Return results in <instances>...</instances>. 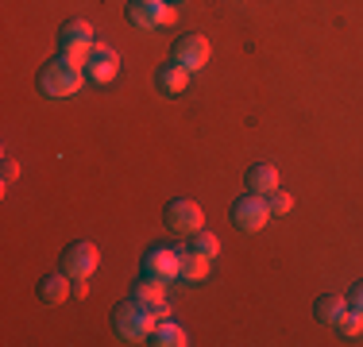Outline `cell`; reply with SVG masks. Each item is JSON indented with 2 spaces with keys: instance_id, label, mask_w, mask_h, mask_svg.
I'll return each mask as SVG.
<instances>
[{
  "instance_id": "cell-10",
  "label": "cell",
  "mask_w": 363,
  "mask_h": 347,
  "mask_svg": "<svg viewBox=\"0 0 363 347\" xmlns=\"http://www.w3.org/2000/svg\"><path fill=\"white\" fill-rule=\"evenodd\" d=\"M85 81H93V85H108L112 77H116V69H120V55L108 47V42H93L89 47V55H85Z\"/></svg>"
},
{
  "instance_id": "cell-16",
  "label": "cell",
  "mask_w": 363,
  "mask_h": 347,
  "mask_svg": "<svg viewBox=\"0 0 363 347\" xmlns=\"http://www.w3.org/2000/svg\"><path fill=\"white\" fill-rule=\"evenodd\" d=\"M151 343H155V347H186V343H189V332L167 317V320H159V324H155Z\"/></svg>"
},
{
  "instance_id": "cell-2",
  "label": "cell",
  "mask_w": 363,
  "mask_h": 347,
  "mask_svg": "<svg viewBox=\"0 0 363 347\" xmlns=\"http://www.w3.org/2000/svg\"><path fill=\"white\" fill-rule=\"evenodd\" d=\"M82 81H85V69H82V62H74V58H66V55H55L50 62H43L39 77H35L39 93H43L47 101L74 97V93L82 89Z\"/></svg>"
},
{
  "instance_id": "cell-1",
  "label": "cell",
  "mask_w": 363,
  "mask_h": 347,
  "mask_svg": "<svg viewBox=\"0 0 363 347\" xmlns=\"http://www.w3.org/2000/svg\"><path fill=\"white\" fill-rule=\"evenodd\" d=\"M108 324H112V332L120 336L124 343H151V332H155V312L143 305V301H135V297H128V301H116L108 312Z\"/></svg>"
},
{
  "instance_id": "cell-6",
  "label": "cell",
  "mask_w": 363,
  "mask_h": 347,
  "mask_svg": "<svg viewBox=\"0 0 363 347\" xmlns=\"http://www.w3.org/2000/svg\"><path fill=\"white\" fill-rule=\"evenodd\" d=\"M93 42H97L93 39V23L82 20V16H74V20H66L62 28H58V55L74 58V62H85Z\"/></svg>"
},
{
  "instance_id": "cell-11",
  "label": "cell",
  "mask_w": 363,
  "mask_h": 347,
  "mask_svg": "<svg viewBox=\"0 0 363 347\" xmlns=\"http://www.w3.org/2000/svg\"><path fill=\"white\" fill-rule=\"evenodd\" d=\"M189 85V69H182L178 62H167L155 69V89L162 93V97H182Z\"/></svg>"
},
{
  "instance_id": "cell-7",
  "label": "cell",
  "mask_w": 363,
  "mask_h": 347,
  "mask_svg": "<svg viewBox=\"0 0 363 347\" xmlns=\"http://www.w3.org/2000/svg\"><path fill=\"white\" fill-rule=\"evenodd\" d=\"M228 220L236 224L240 232L255 236V232H263V228H267V220H271V205H267V197H259V193H244L236 205H232Z\"/></svg>"
},
{
  "instance_id": "cell-4",
  "label": "cell",
  "mask_w": 363,
  "mask_h": 347,
  "mask_svg": "<svg viewBox=\"0 0 363 347\" xmlns=\"http://www.w3.org/2000/svg\"><path fill=\"white\" fill-rule=\"evenodd\" d=\"M124 16L135 31H155V28L174 23V4L170 0H128Z\"/></svg>"
},
{
  "instance_id": "cell-8",
  "label": "cell",
  "mask_w": 363,
  "mask_h": 347,
  "mask_svg": "<svg viewBox=\"0 0 363 347\" xmlns=\"http://www.w3.org/2000/svg\"><path fill=\"white\" fill-rule=\"evenodd\" d=\"M162 220H167V228L174 232V236H194L197 228H205L201 205L189 201V197H174V201H167V208H162Z\"/></svg>"
},
{
  "instance_id": "cell-18",
  "label": "cell",
  "mask_w": 363,
  "mask_h": 347,
  "mask_svg": "<svg viewBox=\"0 0 363 347\" xmlns=\"http://www.w3.org/2000/svg\"><path fill=\"white\" fill-rule=\"evenodd\" d=\"M189 247H194L197 255H205V258H217V255H220V236H217V232L197 228L194 236H189Z\"/></svg>"
},
{
  "instance_id": "cell-13",
  "label": "cell",
  "mask_w": 363,
  "mask_h": 347,
  "mask_svg": "<svg viewBox=\"0 0 363 347\" xmlns=\"http://www.w3.org/2000/svg\"><path fill=\"white\" fill-rule=\"evenodd\" d=\"M244 186H247V193L271 197L274 189H279V170H274L271 162H255V166H247V174H244Z\"/></svg>"
},
{
  "instance_id": "cell-15",
  "label": "cell",
  "mask_w": 363,
  "mask_h": 347,
  "mask_svg": "<svg viewBox=\"0 0 363 347\" xmlns=\"http://www.w3.org/2000/svg\"><path fill=\"white\" fill-rule=\"evenodd\" d=\"M209 263L213 258H205V255H197L194 247H186L178 255V274H182V282H205L209 278Z\"/></svg>"
},
{
  "instance_id": "cell-19",
  "label": "cell",
  "mask_w": 363,
  "mask_h": 347,
  "mask_svg": "<svg viewBox=\"0 0 363 347\" xmlns=\"http://www.w3.org/2000/svg\"><path fill=\"white\" fill-rule=\"evenodd\" d=\"M336 332H340V336H359V332H363V312L348 309V312L340 317V324H336Z\"/></svg>"
},
{
  "instance_id": "cell-5",
  "label": "cell",
  "mask_w": 363,
  "mask_h": 347,
  "mask_svg": "<svg viewBox=\"0 0 363 347\" xmlns=\"http://www.w3.org/2000/svg\"><path fill=\"white\" fill-rule=\"evenodd\" d=\"M178 255H182V251L155 243V247H147V251H143V258H140V274H143V278H151V282H162V285L178 282V278H182V274H178Z\"/></svg>"
},
{
  "instance_id": "cell-22",
  "label": "cell",
  "mask_w": 363,
  "mask_h": 347,
  "mask_svg": "<svg viewBox=\"0 0 363 347\" xmlns=\"http://www.w3.org/2000/svg\"><path fill=\"white\" fill-rule=\"evenodd\" d=\"M344 297H348V309H356V312H363V278L356 285H352L348 293H344Z\"/></svg>"
},
{
  "instance_id": "cell-9",
  "label": "cell",
  "mask_w": 363,
  "mask_h": 347,
  "mask_svg": "<svg viewBox=\"0 0 363 347\" xmlns=\"http://www.w3.org/2000/svg\"><path fill=\"white\" fill-rule=\"evenodd\" d=\"M209 39L205 35H197V31H189V35H178L174 39V47H170V62H178L182 69H189V74H197L205 62H209Z\"/></svg>"
},
{
  "instance_id": "cell-23",
  "label": "cell",
  "mask_w": 363,
  "mask_h": 347,
  "mask_svg": "<svg viewBox=\"0 0 363 347\" xmlns=\"http://www.w3.org/2000/svg\"><path fill=\"white\" fill-rule=\"evenodd\" d=\"M170 4H174V0H170Z\"/></svg>"
},
{
  "instance_id": "cell-17",
  "label": "cell",
  "mask_w": 363,
  "mask_h": 347,
  "mask_svg": "<svg viewBox=\"0 0 363 347\" xmlns=\"http://www.w3.org/2000/svg\"><path fill=\"white\" fill-rule=\"evenodd\" d=\"M132 297L143 301L147 309H155V305H162V301H167V285H162V282H151V278L140 274V282L132 285Z\"/></svg>"
},
{
  "instance_id": "cell-14",
  "label": "cell",
  "mask_w": 363,
  "mask_h": 347,
  "mask_svg": "<svg viewBox=\"0 0 363 347\" xmlns=\"http://www.w3.org/2000/svg\"><path fill=\"white\" fill-rule=\"evenodd\" d=\"M344 312H348V297H344V293H321V297L313 301V317H317V324H325V328H336Z\"/></svg>"
},
{
  "instance_id": "cell-3",
  "label": "cell",
  "mask_w": 363,
  "mask_h": 347,
  "mask_svg": "<svg viewBox=\"0 0 363 347\" xmlns=\"http://www.w3.org/2000/svg\"><path fill=\"white\" fill-rule=\"evenodd\" d=\"M97 263H101V251L93 247L89 239H74L62 247V258H58V271H62L70 282H89L97 274Z\"/></svg>"
},
{
  "instance_id": "cell-20",
  "label": "cell",
  "mask_w": 363,
  "mask_h": 347,
  "mask_svg": "<svg viewBox=\"0 0 363 347\" xmlns=\"http://www.w3.org/2000/svg\"><path fill=\"white\" fill-rule=\"evenodd\" d=\"M267 205H271V216H286L294 208V197L286 193V189H274V193L267 197Z\"/></svg>"
},
{
  "instance_id": "cell-12",
  "label": "cell",
  "mask_w": 363,
  "mask_h": 347,
  "mask_svg": "<svg viewBox=\"0 0 363 347\" xmlns=\"http://www.w3.org/2000/svg\"><path fill=\"white\" fill-rule=\"evenodd\" d=\"M39 301H43V305H50V309H55V305H62V301L66 297H70V278H66L62 271H50V274H43L39 278Z\"/></svg>"
},
{
  "instance_id": "cell-21",
  "label": "cell",
  "mask_w": 363,
  "mask_h": 347,
  "mask_svg": "<svg viewBox=\"0 0 363 347\" xmlns=\"http://www.w3.org/2000/svg\"><path fill=\"white\" fill-rule=\"evenodd\" d=\"M16 178H20V166H16L12 154H4V166H0V186H12Z\"/></svg>"
}]
</instances>
